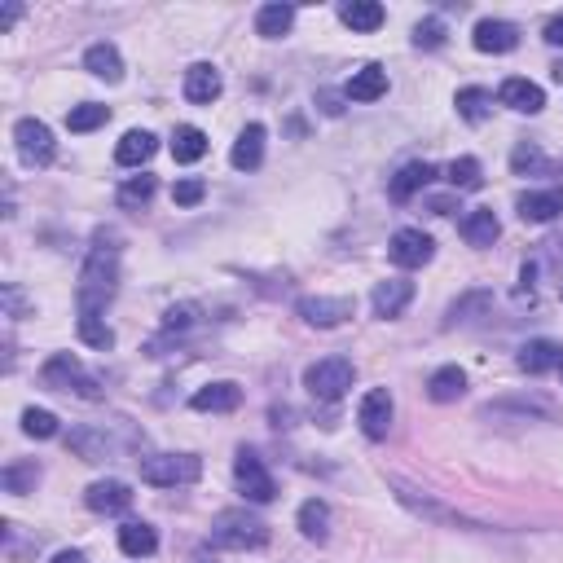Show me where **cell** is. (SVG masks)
I'll list each match as a JSON object with an SVG mask.
<instances>
[{"mask_svg":"<svg viewBox=\"0 0 563 563\" xmlns=\"http://www.w3.org/2000/svg\"><path fill=\"white\" fill-rule=\"evenodd\" d=\"M467 392V374H462L458 366H440L432 379H427V396H432L436 405H449V401H458V396Z\"/></svg>","mask_w":563,"mask_h":563,"instance_id":"obj_27","label":"cell"},{"mask_svg":"<svg viewBox=\"0 0 563 563\" xmlns=\"http://www.w3.org/2000/svg\"><path fill=\"white\" fill-rule=\"evenodd\" d=\"M203 154H207V132L203 128L185 124V128L172 132V159L176 163H198Z\"/></svg>","mask_w":563,"mask_h":563,"instance_id":"obj_29","label":"cell"},{"mask_svg":"<svg viewBox=\"0 0 563 563\" xmlns=\"http://www.w3.org/2000/svg\"><path fill=\"white\" fill-rule=\"evenodd\" d=\"M137 462H141V480L154 484V489H176V484H194L203 476V458L198 454H154Z\"/></svg>","mask_w":563,"mask_h":563,"instance_id":"obj_4","label":"cell"},{"mask_svg":"<svg viewBox=\"0 0 563 563\" xmlns=\"http://www.w3.org/2000/svg\"><path fill=\"white\" fill-rule=\"evenodd\" d=\"M18 18H22V5H5V9H0V31H9Z\"/></svg>","mask_w":563,"mask_h":563,"instance_id":"obj_44","label":"cell"},{"mask_svg":"<svg viewBox=\"0 0 563 563\" xmlns=\"http://www.w3.org/2000/svg\"><path fill=\"white\" fill-rule=\"evenodd\" d=\"M80 339L88 348H97V352H110L115 348V330H110L97 313H80Z\"/></svg>","mask_w":563,"mask_h":563,"instance_id":"obj_35","label":"cell"},{"mask_svg":"<svg viewBox=\"0 0 563 563\" xmlns=\"http://www.w3.org/2000/svg\"><path fill=\"white\" fill-rule=\"evenodd\" d=\"M84 66L97 75V80H106V84H119V80H124V58H119V49H115L110 40H102V44H88Z\"/></svg>","mask_w":563,"mask_h":563,"instance_id":"obj_23","label":"cell"},{"mask_svg":"<svg viewBox=\"0 0 563 563\" xmlns=\"http://www.w3.org/2000/svg\"><path fill=\"white\" fill-rule=\"evenodd\" d=\"M445 40L449 36H445V22H440V18H423L414 27V44H418V49H440Z\"/></svg>","mask_w":563,"mask_h":563,"instance_id":"obj_39","label":"cell"},{"mask_svg":"<svg viewBox=\"0 0 563 563\" xmlns=\"http://www.w3.org/2000/svg\"><path fill=\"white\" fill-rule=\"evenodd\" d=\"M498 102L520 110V115H537V110L546 106V93L533 80H524V75H511V80H502V88H498Z\"/></svg>","mask_w":563,"mask_h":563,"instance_id":"obj_15","label":"cell"},{"mask_svg":"<svg viewBox=\"0 0 563 563\" xmlns=\"http://www.w3.org/2000/svg\"><path fill=\"white\" fill-rule=\"evenodd\" d=\"M414 300V282L410 278H388L374 286L370 304H374V317H383V322H392V317H401L405 308Z\"/></svg>","mask_w":563,"mask_h":563,"instance_id":"obj_12","label":"cell"},{"mask_svg":"<svg viewBox=\"0 0 563 563\" xmlns=\"http://www.w3.org/2000/svg\"><path fill=\"white\" fill-rule=\"evenodd\" d=\"M119 550H124L128 559H150L154 550H159V533H154L150 524H124L119 528Z\"/></svg>","mask_w":563,"mask_h":563,"instance_id":"obj_26","label":"cell"},{"mask_svg":"<svg viewBox=\"0 0 563 563\" xmlns=\"http://www.w3.org/2000/svg\"><path fill=\"white\" fill-rule=\"evenodd\" d=\"M110 119V106H97V102H84V106H71L66 110V128L71 132H93Z\"/></svg>","mask_w":563,"mask_h":563,"instance_id":"obj_34","label":"cell"},{"mask_svg":"<svg viewBox=\"0 0 563 563\" xmlns=\"http://www.w3.org/2000/svg\"><path fill=\"white\" fill-rule=\"evenodd\" d=\"M291 22H295V9L291 5H264L260 14H256V31L264 40H278L291 31Z\"/></svg>","mask_w":563,"mask_h":563,"instance_id":"obj_33","label":"cell"},{"mask_svg":"<svg viewBox=\"0 0 563 563\" xmlns=\"http://www.w3.org/2000/svg\"><path fill=\"white\" fill-rule=\"evenodd\" d=\"M40 379L49 383L53 392H75V396H84V401H102V383H97L93 374L80 366V357H71V352H58V357L44 361Z\"/></svg>","mask_w":563,"mask_h":563,"instance_id":"obj_3","label":"cell"},{"mask_svg":"<svg viewBox=\"0 0 563 563\" xmlns=\"http://www.w3.org/2000/svg\"><path fill=\"white\" fill-rule=\"evenodd\" d=\"M339 18H344V27H352V31H379L383 5L379 0H348V5H339Z\"/></svg>","mask_w":563,"mask_h":563,"instance_id":"obj_28","label":"cell"},{"mask_svg":"<svg viewBox=\"0 0 563 563\" xmlns=\"http://www.w3.org/2000/svg\"><path fill=\"white\" fill-rule=\"evenodd\" d=\"M194 317H198V304H176V308H168L163 326H168V330H185V326H194Z\"/></svg>","mask_w":563,"mask_h":563,"instance_id":"obj_42","label":"cell"},{"mask_svg":"<svg viewBox=\"0 0 563 563\" xmlns=\"http://www.w3.org/2000/svg\"><path fill=\"white\" fill-rule=\"evenodd\" d=\"M36 480H40V462H9V467L0 471V484H5V493H14V498L36 489Z\"/></svg>","mask_w":563,"mask_h":563,"instance_id":"obj_32","label":"cell"},{"mask_svg":"<svg viewBox=\"0 0 563 563\" xmlns=\"http://www.w3.org/2000/svg\"><path fill=\"white\" fill-rule=\"evenodd\" d=\"M352 379H357V370H352V361L344 357H326V361H313V366L304 370V388L308 396H317V401H344Z\"/></svg>","mask_w":563,"mask_h":563,"instance_id":"obj_5","label":"cell"},{"mask_svg":"<svg viewBox=\"0 0 563 563\" xmlns=\"http://www.w3.org/2000/svg\"><path fill=\"white\" fill-rule=\"evenodd\" d=\"M449 185H454V190H480L484 185L480 163L476 159H454L449 163Z\"/></svg>","mask_w":563,"mask_h":563,"instance_id":"obj_37","label":"cell"},{"mask_svg":"<svg viewBox=\"0 0 563 563\" xmlns=\"http://www.w3.org/2000/svg\"><path fill=\"white\" fill-rule=\"evenodd\" d=\"M22 432L36 436V440H53L58 436V418H53L49 410H27L22 414Z\"/></svg>","mask_w":563,"mask_h":563,"instance_id":"obj_38","label":"cell"},{"mask_svg":"<svg viewBox=\"0 0 563 563\" xmlns=\"http://www.w3.org/2000/svg\"><path fill=\"white\" fill-rule=\"evenodd\" d=\"M238 405H242L238 383H207V388H198L190 396V410H198V414H229Z\"/></svg>","mask_w":563,"mask_h":563,"instance_id":"obj_16","label":"cell"},{"mask_svg":"<svg viewBox=\"0 0 563 563\" xmlns=\"http://www.w3.org/2000/svg\"><path fill=\"white\" fill-rule=\"evenodd\" d=\"M53 563H88L80 550H58V555H53Z\"/></svg>","mask_w":563,"mask_h":563,"instance_id":"obj_45","label":"cell"},{"mask_svg":"<svg viewBox=\"0 0 563 563\" xmlns=\"http://www.w3.org/2000/svg\"><path fill=\"white\" fill-rule=\"evenodd\" d=\"M269 542V524L256 520L251 511H220L212 520V546L225 550H260Z\"/></svg>","mask_w":563,"mask_h":563,"instance_id":"obj_2","label":"cell"},{"mask_svg":"<svg viewBox=\"0 0 563 563\" xmlns=\"http://www.w3.org/2000/svg\"><path fill=\"white\" fill-rule=\"evenodd\" d=\"M154 150H159L154 132H146V128H132V132H124V141L115 146V159L124 163V168H141V163H146Z\"/></svg>","mask_w":563,"mask_h":563,"instance_id":"obj_25","label":"cell"},{"mask_svg":"<svg viewBox=\"0 0 563 563\" xmlns=\"http://www.w3.org/2000/svg\"><path fill=\"white\" fill-rule=\"evenodd\" d=\"M502 234L498 216H493V207H476V212L462 216V238L471 242V247H493Z\"/></svg>","mask_w":563,"mask_h":563,"instance_id":"obj_24","label":"cell"},{"mask_svg":"<svg viewBox=\"0 0 563 563\" xmlns=\"http://www.w3.org/2000/svg\"><path fill=\"white\" fill-rule=\"evenodd\" d=\"M515 361H520L524 374H546V370H559L563 366V348L555 344V339H528Z\"/></svg>","mask_w":563,"mask_h":563,"instance_id":"obj_19","label":"cell"},{"mask_svg":"<svg viewBox=\"0 0 563 563\" xmlns=\"http://www.w3.org/2000/svg\"><path fill=\"white\" fill-rule=\"evenodd\" d=\"M115 282H119V247L110 234H97L93 251H88V260L80 269V286H75L80 313H102L115 300Z\"/></svg>","mask_w":563,"mask_h":563,"instance_id":"obj_1","label":"cell"},{"mask_svg":"<svg viewBox=\"0 0 563 563\" xmlns=\"http://www.w3.org/2000/svg\"><path fill=\"white\" fill-rule=\"evenodd\" d=\"M229 163H234L238 172H256L260 168V163H264V124H247L238 132Z\"/></svg>","mask_w":563,"mask_h":563,"instance_id":"obj_20","label":"cell"},{"mask_svg":"<svg viewBox=\"0 0 563 563\" xmlns=\"http://www.w3.org/2000/svg\"><path fill=\"white\" fill-rule=\"evenodd\" d=\"M550 80H555V84H563V62H555V66H550Z\"/></svg>","mask_w":563,"mask_h":563,"instance_id":"obj_46","label":"cell"},{"mask_svg":"<svg viewBox=\"0 0 563 563\" xmlns=\"http://www.w3.org/2000/svg\"><path fill=\"white\" fill-rule=\"evenodd\" d=\"M14 146H18V159L27 163V168H49L53 154H58V141H53L49 124H40V119H18Z\"/></svg>","mask_w":563,"mask_h":563,"instance_id":"obj_7","label":"cell"},{"mask_svg":"<svg viewBox=\"0 0 563 563\" xmlns=\"http://www.w3.org/2000/svg\"><path fill=\"white\" fill-rule=\"evenodd\" d=\"M511 168H515V172L542 168V150H537L533 141H520V146H515V154H511Z\"/></svg>","mask_w":563,"mask_h":563,"instance_id":"obj_41","label":"cell"},{"mask_svg":"<svg viewBox=\"0 0 563 563\" xmlns=\"http://www.w3.org/2000/svg\"><path fill=\"white\" fill-rule=\"evenodd\" d=\"M559 370H563V366H559Z\"/></svg>","mask_w":563,"mask_h":563,"instance_id":"obj_47","label":"cell"},{"mask_svg":"<svg viewBox=\"0 0 563 563\" xmlns=\"http://www.w3.org/2000/svg\"><path fill=\"white\" fill-rule=\"evenodd\" d=\"M454 106L467 124H484V119L493 115V93H484V88H462L454 97Z\"/></svg>","mask_w":563,"mask_h":563,"instance_id":"obj_31","label":"cell"},{"mask_svg":"<svg viewBox=\"0 0 563 563\" xmlns=\"http://www.w3.org/2000/svg\"><path fill=\"white\" fill-rule=\"evenodd\" d=\"M388 256H392L396 264H401V269H423V264L436 256V242L427 238L423 229H396Z\"/></svg>","mask_w":563,"mask_h":563,"instance_id":"obj_9","label":"cell"},{"mask_svg":"<svg viewBox=\"0 0 563 563\" xmlns=\"http://www.w3.org/2000/svg\"><path fill=\"white\" fill-rule=\"evenodd\" d=\"M542 36H546V44H563V14L546 22V31H542Z\"/></svg>","mask_w":563,"mask_h":563,"instance_id":"obj_43","label":"cell"},{"mask_svg":"<svg viewBox=\"0 0 563 563\" xmlns=\"http://www.w3.org/2000/svg\"><path fill=\"white\" fill-rule=\"evenodd\" d=\"M392 489H396V498H401L405 506H410L414 515H423V520H432V524H449V528H480L476 520H467V515L449 511V506H440V502H432V498H418V489H410L405 480H392Z\"/></svg>","mask_w":563,"mask_h":563,"instance_id":"obj_8","label":"cell"},{"mask_svg":"<svg viewBox=\"0 0 563 563\" xmlns=\"http://www.w3.org/2000/svg\"><path fill=\"white\" fill-rule=\"evenodd\" d=\"M84 502H88V511H97V515H119L132 506V489L124 480H97V484H88Z\"/></svg>","mask_w":563,"mask_h":563,"instance_id":"obj_13","label":"cell"},{"mask_svg":"<svg viewBox=\"0 0 563 563\" xmlns=\"http://www.w3.org/2000/svg\"><path fill=\"white\" fill-rule=\"evenodd\" d=\"M432 181H436V168H432V163H405V168L392 176L388 194L396 198V203H410V198H414L418 190H427Z\"/></svg>","mask_w":563,"mask_h":563,"instance_id":"obj_21","label":"cell"},{"mask_svg":"<svg viewBox=\"0 0 563 563\" xmlns=\"http://www.w3.org/2000/svg\"><path fill=\"white\" fill-rule=\"evenodd\" d=\"M295 313L304 317L308 326H322V330H330V326H344L348 317H352V300H330V295H304L300 304H295Z\"/></svg>","mask_w":563,"mask_h":563,"instance_id":"obj_10","label":"cell"},{"mask_svg":"<svg viewBox=\"0 0 563 563\" xmlns=\"http://www.w3.org/2000/svg\"><path fill=\"white\" fill-rule=\"evenodd\" d=\"M471 40H476L480 53H511L520 44V27L502 22V18H484V22H476V36Z\"/></svg>","mask_w":563,"mask_h":563,"instance_id":"obj_17","label":"cell"},{"mask_svg":"<svg viewBox=\"0 0 563 563\" xmlns=\"http://www.w3.org/2000/svg\"><path fill=\"white\" fill-rule=\"evenodd\" d=\"M203 194H207V185L198 181V176H190V181H176V185H172L176 207H194V203H203Z\"/></svg>","mask_w":563,"mask_h":563,"instance_id":"obj_40","label":"cell"},{"mask_svg":"<svg viewBox=\"0 0 563 563\" xmlns=\"http://www.w3.org/2000/svg\"><path fill=\"white\" fill-rule=\"evenodd\" d=\"M234 484H238L242 498L256 502V506H264V502L278 498V484H273L269 467L260 462L256 449H238V458H234Z\"/></svg>","mask_w":563,"mask_h":563,"instance_id":"obj_6","label":"cell"},{"mask_svg":"<svg viewBox=\"0 0 563 563\" xmlns=\"http://www.w3.org/2000/svg\"><path fill=\"white\" fill-rule=\"evenodd\" d=\"M220 71L212 62H194L190 71H185V97H190L194 106H212L216 97H220Z\"/></svg>","mask_w":563,"mask_h":563,"instance_id":"obj_18","label":"cell"},{"mask_svg":"<svg viewBox=\"0 0 563 563\" xmlns=\"http://www.w3.org/2000/svg\"><path fill=\"white\" fill-rule=\"evenodd\" d=\"M119 207L124 212H132V207H146L150 198H154V176H128L124 185H119Z\"/></svg>","mask_w":563,"mask_h":563,"instance_id":"obj_36","label":"cell"},{"mask_svg":"<svg viewBox=\"0 0 563 563\" xmlns=\"http://www.w3.org/2000/svg\"><path fill=\"white\" fill-rule=\"evenodd\" d=\"M357 423L370 440H383L392 427V392L388 388H374L361 396V410H357Z\"/></svg>","mask_w":563,"mask_h":563,"instance_id":"obj_11","label":"cell"},{"mask_svg":"<svg viewBox=\"0 0 563 563\" xmlns=\"http://www.w3.org/2000/svg\"><path fill=\"white\" fill-rule=\"evenodd\" d=\"M520 220H533V225H546V220L563 216V185H550V190H528L520 194Z\"/></svg>","mask_w":563,"mask_h":563,"instance_id":"obj_14","label":"cell"},{"mask_svg":"<svg viewBox=\"0 0 563 563\" xmlns=\"http://www.w3.org/2000/svg\"><path fill=\"white\" fill-rule=\"evenodd\" d=\"M344 93L352 97V102H379V97L388 93V71H383L379 62L361 66V71H352V80H348Z\"/></svg>","mask_w":563,"mask_h":563,"instance_id":"obj_22","label":"cell"},{"mask_svg":"<svg viewBox=\"0 0 563 563\" xmlns=\"http://www.w3.org/2000/svg\"><path fill=\"white\" fill-rule=\"evenodd\" d=\"M300 533L308 537V542H326L330 537V506L322 498H308L300 506Z\"/></svg>","mask_w":563,"mask_h":563,"instance_id":"obj_30","label":"cell"}]
</instances>
